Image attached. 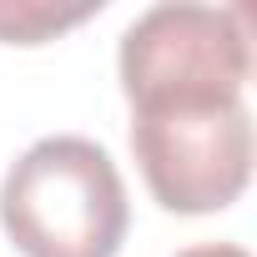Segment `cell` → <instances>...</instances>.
I'll use <instances>...</instances> for the list:
<instances>
[{"mask_svg": "<svg viewBox=\"0 0 257 257\" xmlns=\"http://www.w3.org/2000/svg\"><path fill=\"white\" fill-rule=\"evenodd\" d=\"M0 227L21 257H116L132 227L126 182L91 137H41L0 182Z\"/></svg>", "mask_w": 257, "mask_h": 257, "instance_id": "6da1fadb", "label": "cell"}, {"mask_svg": "<svg viewBox=\"0 0 257 257\" xmlns=\"http://www.w3.org/2000/svg\"><path fill=\"white\" fill-rule=\"evenodd\" d=\"M177 257H247V247H237V242H197V247H187Z\"/></svg>", "mask_w": 257, "mask_h": 257, "instance_id": "5b68a950", "label": "cell"}, {"mask_svg": "<svg viewBox=\"0 0 257 257\" xmlns=\"http://www.w3.org/2000/svg\"><path fill=\"white\" fill-rule=\"evenodd\" d=\"M101 11V0L86 6H46V0H0V41L11 46H41Z\"/></svg>", "mask_w": 257, "mask_h": 257, "instance_id": "277c9868", "label": "cell"}, {"mask_svg": "<svg viewBox=\"0 0 257 257\" xmlns=\"http://www.w3.org/2000/svg\"><path fill=\"white\" fill-rule=\"evenodd\" d=\"M132 152L157 207L207 217L232 207L252 177V116L232 101H167L132 111Z\"/></svg>", "mask_w": 257, "mask_h": 257, "instance_id": "3957f363", "label": "cell"}, {"mask_svg": "<svg viewBox=\"0 0 257 257\" xmlns=\"http://www.w3.org/2000/svg\"><path fill=\"white\" fill-rule=\"evenodd\" d=\"M121 96L142 106L167 101H232L252 76V41L242 6H167L142 11L116 51Z\"/></svg>", "mask_w": 257, "mask_h": 257, "instance_id": "7a4b0ae2", "label": "cell"}]
</instances>
